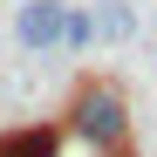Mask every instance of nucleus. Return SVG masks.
Segmentation results:
<instances>
[{
    "label": "nucleus",
    "instance_id": "f257e3e1",
    "mask_svg": "<svg viewBox=\"0 0 157 157\" xmlns=\"http://www.w3.org/2000/svg\"><path fill=\"white\" fill-rule=\"evenodd\" d=\"M68 123L89 137L96 157H123V150H130V109H123V96H116L109 82H82V89H75Z\"/></svg>",
    "mask_w": 157,
    "mask_h": 157
},
{
    "label": "nucleus",
    "instance_id": "f03ea898",
    "mask_svg": "<svg viewBox=\"0 0 157 157\" xmlns=\"http://www.w3.org/2000/svg\"><path fill=\"white\" fill-rule=\"evenodd\" d=\"M68 34V0H21L14 7V48L21 55H62Z\"/></svg>",
    "mask_w": 157,
    "mask_h": 157
},
{
    "label": "nucleus",
    "instance_id": "7ed1b4c3",
    "mask_svg": "<svg viewBox=\"0 0 157 157\" xmlns=\"http://www.w3.org/2000/svg\"><path fill=\"white\" fill-rule=\"evenodd\" d=\"M0 157H55V130L48 123H21L0 137Z\"/></svg>",
    "mask_w": 157,
    "mask_h": 157
}]
</instances>
